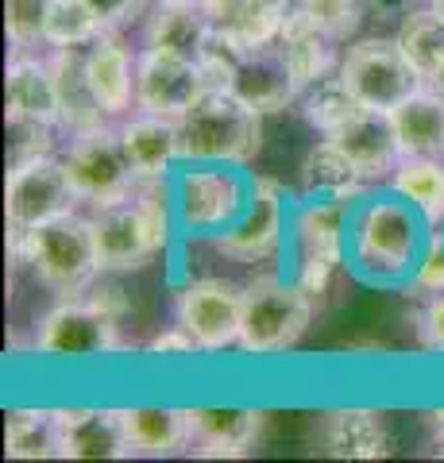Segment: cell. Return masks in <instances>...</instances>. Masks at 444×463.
I'll list each match as a JSON object with an SVG mask.
<instances>
[{"instance_id": "cell-1", "label": "cell", "mask_w": 444, "mask_h": 463, "mask_svg": "<svg viewBox=\"0 0 444 463\" xmlns=\"http://www.w3.org/2000/svg\"><path fill=\"white\" fill-rule=\"evenodd\" d=\"M433 240L425 213L391 185L367 190L348 221V274L367 289H410Z\"/></svg>"}, {"instance_id": "cell-2", "label": "cell", "mask_w": 444, "mask_h": 463, "mask_svg": "<svg viewBox=\"0 0 444 463\" xmlns=\"http://www.w3.org/2000/svg\"><path fill=\"white\" fill-rule=\"evenodd\" d=\"M90 216L105 274H128L147 267L178 236L166 182H143L132 197L97 205Z\"/></svg>"}, {"instance_id": "cell-3", "label": "cell", "mask_w": 444, "mask_h": 463, "mask_svg": "<svg viewBox=\"0 0 444 463\" xmlns=\"http://www.w3.org/2000/svg\"><path fill=\"white\" fill-rule=\"evenodd\" d=\"M8 255L12 263H27L35 279L62 298L85 294L101 279V251H97L93 216L66 213L51 224H39L32 232L8 228Z\"/></svg>"}, {"instance_id": "cell-4", "label": "cell", "mask_w": 444, "mask_h": 463, "mask_svg": "<svg viewBox=\"0 0 444 463\" xmlns=\"http://www.w3.org/2000/svg\"><path fill=\"white\" fill-rule=\"evenodd\" d=\"M175 228L182 240H217L251 201V174L232 163H182L166 178Z\"/></svg>"}, {"instance_id": "cell-5", "label": "cell", "mask_w": 444, "mask_h": 463, "mask_svg": "<svg viewBox=\"0 0 444 463\" xmlns=\"http://www.w3.org/2000/svg\"><path fill=\"white\" fill-rule=\"evenodd\" d=\"M182 163H232L248 166L263 147V112L248 109L236 93L209 90L178 116Z\"/></svg>"}, {"instance_id": "cell-6", "label": "cell", "mask_w": 444, "mask_h": 463, "mask_svg": "<svg viewBox=\"0 0 444 463\" xmlns=\"http://www.w3.org/2000/svg\"><path fill=\"white\" fill-rule=\"evenodd\" d=\"M360 201V197H355ZM352 197H302L290 216V279L313 298L328 294L340 270H348V221Z\"/></svg>"}, {"instance_id": "cell-7", "label": "cell", "mask_w": 444, "mask_h": 463, "mask_svg": "<svg viewBox=\"0 0 444 463\" xmlns=\"http://www.w3.org/2000/svg\"><path fill=\"white\" fill-rule=\"evenodd\" d=\"M313 298L306 286L286 279L279 270L255 274L243 286V328L240 352L243 355H286L309 332Z\"/></svg>"}, {"instance_id": "cell-8", "label": "cell", "mask_w": 444, "mask_h": 463, "mask_svg": "<svg viewBox=\"0 0 444 463\" xmlns=\"http://www.w3.org/2000/svg\"><path fill=\"white\" fill-rule=\"evenodd\" d=\"M290 216L294 201L286 197V190L267 178V174H251V201L243 209L240 221L221 232L213 243V251L224 255L228 263L240 267H267L290 251Z\"/></svg>"}, {"instance_id": "cell-9", "label": "cell", "mask_w": 444, "mask_h": 463, "mask_svg": "<svg viewBox=\"0 0 444 463\" xmlns=\"http://www.w3.org/2000/svg\"><path fill=\"white\" fill-rule=\"evenodd\" d=\"M336 74L364 109H375V112H394L402 100L425 90V81L418 78V70L410 66V58L398 47V39H383V35L352 39L340 54Z\"/></svg>"}, {"instance_id": "cell-10", "label": "cell", "mask_w": 444, "mask_h": 463, "mask_svg": "<svg viewBox=\"0 0 444 463\" xmlns=\"http://www.w3.org/2000/svg\"><path fill=\"white\" fill-rule=\"evenodd\" d=\"M62 158L78 197L93 209L120 197H132L143 185L120 139V124H101L93 132L70 136V151Z\"/></svg>"}, {"instance_id": "cell-11", "label": "cell", "mask_w": 444, "mask_h": 463, "mask_svg": "<svg viewBox=\"0 0 444 463\" xmlns=\"http://www.w3.org/2000/svg\"><path fill=\"white\" fill-rule=\"evenodd\" d=\"M78 201L81 197L74 190V182H70L62 155L47 151L8 166V185H5L8 228L32 232L39 224H51L66 213H78Z\"/></svg>"}, {"instance_id": "cell-12", "label": "cell", "mask_w": 444, "mask_h": 463, "mask_svg": "<svg viewBox=\"0 0 444 463\" xmlns=\"http://www.w3.org/2000/svg\"><path fill=\"white\" fill-rule=\"evenodd\" d=\"M35 352L47 359H70V364L105 359L112 352H120V321L101 306H93L85 294L62 298L39 321Z\"/></svg>"}, {"instance_id": "cell-13", "label": "cell", "mask_w": 444, "mask_h": 463, "mask_svg": "<svg viewBox=\"0 0 444 463\" xmlns=\"http://www.w3.org/2000/svg\"><path fill=\"white\" fill-rule=\"evenodd\" d=\"M175 325L197 340L202 352L240 347L243 328V286L224 279H194L175 298Z\"/></svg>"}, {"instance_id": "cell-14", "label": "cell", "mask_w": 444, "mask_h": 463, "mask_svg": "<svg viewBox=\"0 0 444 463\" xmlns=\"http://www.w3.org/2000/svg\"><path fill=\"white\" fill-rule=\"evenodd\" d=\"M205 90H209V78H205L202 62L175 58L163 51H147V47L139 51V58H136V112L178 120Z\"/></svg>"}, {"instance_id": "cell-15", "label": "cell", "mask_w": 444, "mask_h": 463, "mask_svg": "<svg viewBox=\"0 0 444 463\" xmlns=\"http://www.w3.org/2000/svg\"><path fill=\"white\" fill-rule=\"evenodd\" d=\"M136 58L117 32H105L85 47V78L112 124L136 112Z\"/></svg>"}, {"instance_id": "cell-16", "label": "cell", "mask_w": 444, "mask_h": 463, "mask_svg": "<svg viewBox=\"0 0 444 463\" xmlns=\"http://www.w3.org/2000/svg\"><path fill=\"white\" fill-rule=\"evenodd\" d=\"M5 105L8 124H47L62 132V109H59V85H54L51 58H35L16 51L5 74Z\"/></svg>"}, {"instance_id": "cell-17", "label": "cell", "mask_w": 444, "mask_h": 463, "mask_svg": "<svg viewBox=\"0 0 444 463\" xmlns=\"http://www.w3.org/2000/svg\"><path fill=\"white\" fill-rule=\"evenodd\" d=\"M263 429V410L251 405H197L190 410V448L202 459H240Z\"/></svg>"}, {"instance_id": "cell-18", "label": "cell", "mask_w": 444, "mask_h": 463, "mask_svg": "<svg viewBox=\"0 0 444 463\" xmlns=\"http://www.w3.org/2000/svg\"><path fill=\"white\" fill-rule=\"evenodd\" d=\"M228 93H236L243 105L263 112V116L267 112H286L290 105H298V97H302L279 43L243 54L232 81H228Z\"/></svg>"}, {"instance_id": "cell-19", "label": "cell", "mask_w": 444, "mask_h": 463, "mask_svg": "<svg viewBox=\"0 0 444 463\" xmlns=\"http://www.w3.org/2000/svg\"><path fill=\"white\" fill-rule=\"evenodd\" d=\"M59 448H62V459H128L132 456L120 410H101V405L59 410Z\"/></svg>"}, {"instance_id": "cell-20", "label": "cell", "mask_w": 444, "mask_h": 463, "mask_svg": "<svg viewBox=\"0 0 444 463\" xmlns=\"http://www.w3.org/2000/svg\"><path fill=\"white\" fill-rule=\"evenodd\" d=\"M344 155L355 163L360 178L367 185H386L394 178L398 163H402V147H398V136H394V124H391V112H375V109H364L352 124H344L336 136Z\"/></svg>"}, {"instance_id": "cell-21", "label": "cell", "mask_w": 444, "mask_h": 463, "mask_svg": "<svg viewBox=\"0 0 444 463\" xmlns=\"http://www.w3.org/2000/svg\"><path fill=\"white\" fill-rule=\"evenodd\" d=\"M120 139L139 182H166L182 166V128L170 116H151V112L124 116Z\"/></svg>"}, {"instance_id": "cell-22", "label": "cell", "mask_w": 444, "mask_h": 463, "mask_svg": "<svg viewBox=\"0 0 444 463\" xmlns=\"http://www.w3.org/2000/svg\"><path fill=\"white\" fill-rule=\"evenodd\" d=\"M213 16L205 5H182V0H155V12L143 24V47L197 62L213 39Z\"/></svg>"}, {"instance_id": "cell-23", "label": "cell", "mask_w": 444, "mask_h": 463, "mask_svg": "<svg viewBox=\"0 0 444 463\" xmlns=\"http://www.w3.org/2000/svg\"><path fill=\"white\" fill-rule=\"evenodd\" d=\"M279 47L286 54V66L298 81V90H313L317 81L333 78L340 70V43L328 39L321 27H313L302 8H290L286 12V24H282V35H279Z\"/></svg>"}, {"instance_id": "cell-24", "label": "cell", "mask_w": 444, "mask_h": 463, "mask_svg": "<svg viewBox=\"0 0 444 463\" xmlns=\"http://www.w3.org/2000/svg\"><path fill=\"white\" fill-rule=\"evenodd\" d=\"M51 70L54 85H59V109H62V132L81 136L93 132L101 124H112L105 109L97 105V97L85 78V47H51Z\"/></svg>"}, {"instance_id": "cell-25", "label": "cell", "mask_w": 444, "mask_h": 463, "mask_svg": "<svg viewBox=\"0 0 444 463\" xmlns=\"http://www.w3.org/2000/svg\"><path fill=\"white\" fill-rule=\"evenodd\" d=\"M205 8L213 16V27L243 51H260L279 43L286 12H290L286 0H205Z\"/></svg>"}, {"instance_id": "cell-26", "label": "cell", "mask_w": 444, "mask_h": 463, "mask_svg": "<svg viewBox=\"0 0 444 463\" xmlns=\"http://www.w3.org/2000/svg\"><path fill=\"white\" fill-rule=\"evenodd\" d=\"M321 452L336 459H383L391 456V432L379 410H333L321 425Z\"/></svg>"}, {"instance_id": "cell-27", "label": "cell", "mask_w": 444, "mask_h": 463, "mask_svg": "<svg viewBox=\"0 0 444 463\" xmlns=\"http://www.w3.org/2000/svg\"><path fill=\"white\" fill-rule=\"evenodd\" d=\"M120 417L132 456H175L194 440L190 410H178V405H124Z\"/></svg>"}, {"instance_id": "cell-28", "label": "cell", "mask_w": 444, "mask_h": 463, "mask_svg": "<svg viewBox=\"0 0 444 463\" xmlns=\"http://www.w3.org/2000/svg\"><path fill=\"white\" fill-rule=\"evenodd\" d=\"M298 174H302V197H352L355 201L371 190V185L360 178L355 163L344 155V147L328 136H321L306 151Z\"/></svg>"}, {"instance_id": "cell-29", "label": "cell", "mask_w": 444, "mask_h": 463, "mask_svg": "<svg viewBox=\"0 0 444 463\" xmlns=\"http://www.w3.org/2000/svg\"><path fill=\"white\" fill-rule=\"evenodd\" d=\"M398 147L406 155H444V93L418 90L391 112Z\"/></svg>"}, {"instance_id": "cell-30", "label": "cell", "mask_w": 444, "mask_h": 463, "mask_svg": "<svg viewBox=\"0 0 444 463\" xmlns=\"http://www.w3.org/2000/svg\"><path fill=\"white\" fill-rule=\"evenodd\" d=\"M398 47L406 51L410 66L418 70V78L425 81V90L444 93V20L433 8H413L398 27Z\"/></svg>"}, {"instance_id": "cell-31", "label": "cell", "mask_w": 444, "mask_h": 463, "mask_svg": "<svg viewBox=\"0 0 444 463\" xmlns=\"http://www.w3.org/2000/svg\"><path fill=\"white\" fill-rule=\"evenodd\" d=\"M386 185L410 197L433 228H444V155H406Z\"/></svg>"}, {"instance_id": "cell-32", "label": "cell", "mask_w": 444, "mask_h": 463, "mask_svg": "<svg viewBox=\"0 0 444 463\" xmlns=\"http://www.w3.org/2000/svg\"><path fill=\"white\" fill-rule=\"evenodd\" d=\"M5 452L12 459H51L59 448V410H12L5 425Z\"/></svg>"}, {"instance_id": "cell-33", "label": "cell", "mask_w": 444, "mask_h": 463, "mask_svg": "<svg viewBox=\"0 0 444 463\" xmlns=\"http://www.w3.org/2000/svg\"><path fill=\"white\" fill-rule=\"evenodd\" d=\"M298 109H302V120L313 128L317 136H336L344 124H352L355 116L364 112V105L355 100V93L340 81V74L317 81L313 90H306L298 97Z\"/></svg>"}, {"instance_id": "cell-34", "label": "cell", "mask_w": 444, "mask_h": 463, "mask_svg": "<svg viewBox=\"0 0 444 463\" xmlns=\"http://www.w3.org/2000/svg\"><path fill=\"white\" fill-rule=\"evenodd\" d=\"M109 27L93 12L90 0H51L47 24H43V43L47 47H90Z\"/></svg>"}, {"instance_id": "cell-35", "label": "cell", "mask_w": 444, "mask_h": 463, "mask_svg": "<svg viewBox=\"0 0 444 463\" xmlns=\"http://www.w3.org/2000/svg\"><path fill=\"white\" fill-rule=\"evenodd\" d=\"M294 8H302V16L313 27H321L328 39H336L344 47V43L360 35L367 0H306V5H294Z\"/></svg>"}, {"instance_id": "cell-36", "label": "cell", "mask_w": 444, "mask_h": 463, "mask_svg": "<svg viewBox=\"0 0 444 463\" xmlns=\"http://www.w3.org/2000/svg\"><path fill=\"white\" fill-rule=\"evenodd\" d=\"M51 0H5V32L12 51H32L43 43Z\"/></svg>"}, {"instance_id": "cell-37", "label": "cell", "mask_w": 444, "mask_h": 463, "mask_svg": "<svg viewBox=\"0 0 444 463\" xmlns=\"http://www.w3.org/2000/svg\"><path fill=\"white\" fill-rule=\"evenodd\" d=\"M410 294H418V298L444 294V228H433V240H429L421 263H418V270H413Z\"/></svg>"}, {"instance_id": "cell-38", "label": "cell", "mask_w": 444, "mask_h": 463, "mask_svg": "<svg viewBox=\"0 0 444 463\" xmlns=\"http://www.w3.org/2000/svg\"><path fill=\"white\" fill-rule=\"evenodd\" d=\"M418 336H421L425 352L444 355V294L425 298V309H421V321H418Z\"/></svg>"}, {"instance_id": "cell-39", "label": "cell", "mask_w": 444, "mask_h": 463, "mask_svg": "<svg viewBox=\"0 0 444 463\" xmlns=\"http://www.w3.org/2000/svg\"><path fill=\"white\" fill-rule=\"evenodd\" d=\"M90 5L109 32H120V27H128L132 20L143 16V5H147V0H90Z\"/></svg>"}, {"instance_id": "cell-40", "label": "cell", "mask_w": 444, "mask_h": 463, "mask_svg": "<svg viewBox=\"0 0 444 463\" xmlns=\"http://www.w3.org/2000/svg\"><path fill=\"white\" fill-rule=\"evenodd\" d=\"M197 352H202V347H197V340L182 325L159 332V336L147 344V355H155V359H166V355H197Z\"/></svg>"}, {"instance_id": "cell-41", "label": "cell", "mask_w": 444, "mask_h": 463, "mask_svg": "<svg viewBox=\"0 0 444 463\" xmlns=\"http://www.w3.org/2000/svg\"><path fill=\"white\" fill-rule=\"evenodd\" d=\"M85 298L93 301V306H101L105 313H112L120 321V317L128 313V294H124V286H117V282H93L90 289H85Z\"/></svg>"}, {"instance_id": "cell-42", "label": "cell", "mask_w": 444, "mask_h": 463, "mask_svg": "<svg viewBox=\"0 0 444 463\" xmlns=\"http://www.w3.org/2000/svg\"><path fill=\"white\" fill-rule=\"evenodd\" d=\"M367 8L375 12L379 20H406L413 12V0H367Z\"/></svg>"}, {"instance_id": "cell-43", "label": "cell", "mask_w": 444, "mask_h": 463, "mask_svg": "<svg viewBox=\"0 0 444 463\" xmlns=\"http://www.w3.org/2000/svg\"><path fill=\"white\" fill-rule=\"evenodd\" d=\"M429 429H433V440H437V448L444 452V410H433V413H429Z\"/></svg>"}, {"instance_id": "cell-44", "label": "cell", "mask_w": 444, "mask_h": 463, "mask_svg": "<svg viewBox=\"0 0 444 463\" xmlns=\"http://www.w3.org/2000/svg\"><path fill=\"white\" fill-rule=\"evenodd\" d=\"M429 8H433V12H437V16L444 20V0H429Z\"/></svg>"}, {"instance_id": "cell-45", "label": "cell", "mask_w": 444, "mask_h": 463, "mask_svg": "<svg viewBox=\"0 0 444 463\" xmlns=\"http://www.w3.org/2000/svg\"><path fill=\"white\" fill-rule=\"evenodd\" d=\"M182 5H205V0H182Z\"/></svg>"}, {"instance_id": "cell-46", "label": "cell", "mask_w": 444, "mask_h": 463, "mask_svg": "<svg viewBox=\"0 0 444 463\" xmlns=\"http://www.w3.org/2000/svg\"><path fill=\"white\" fill-rule=\"evenodd\" d=\"M286 5H290V8H294V5H306V0H286Z\"/></svg>"}]
</instances>
